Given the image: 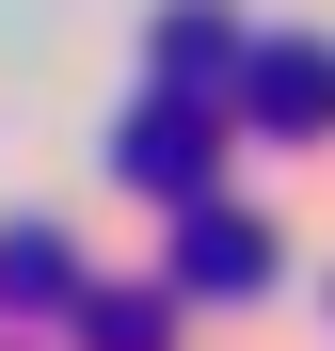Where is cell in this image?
I'll return each instance as SVG.
<instances>
[{
  "label": "cell",
  "mask_w": 335,
  "mask_h": 351,
  "mask_svg": "<svg viewBox=\"0 0 335 351\" xmlns=\"http://www.w3.org/2000/svg\"><path fill=\"white\" fill-rule=\"evenodd\" d=\"M256 256H271L256 223H192V287H256Z\"/></svg>",
  "instance_id": "1"
}]
</instances>
